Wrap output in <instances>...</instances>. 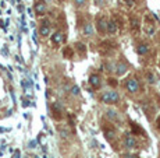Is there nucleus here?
Listing matches in <instances>:
<instances>
[{"label":"nucleus","instance_id":"nucleus-12","mask_svg":"<svg viewBox=\"0 0 160 158\" xmlns=\"http://www.w3.org/2000/svg\"><path fill=\"white\" fill-rule=\"evenodd\" d=\"M130 27H131V30L137 32V31L141 28V20L138 18V17H134V16L130 17Z\"/></svg>","mask_w":160,"mask_h":158},{"label":"nucleus","instance_id":"nucleus-4","mask_svg":"<svg viewBox=\"0 0 160 158\" xmlns=\"http://www.w3.org/2000/svg\"><path fill=\"white\" fill-rule=\"evenodd\" d=\"M106 118L110 120V122H116V123H121V116H120V112H117L116 109H106V112H105Z\"/></svg>","mask_w":160,"mask_h":158},{"label":"nucleus","instance_id":"nucleus-9","mask_svg":"<svg viewBox=\"0 0 160 158\" xmlns=\"http://www.w3.org/2000/svg\"><path fill=\"white\" fill-rule=\"evenodd\" d=\"M89 84H91L92 88H100L102 86V80H100V76L99 74H91L89 76Z\"/></svg>","mask_w":160,"mask_h":158},{"label":"nucleus","instance_id":"nucleus-3","mask_svg":"<svg viewBox=\"0 0 160 158\" xmlns=\"http://www.w3.org/2000/svg\"><path fill=\"white\" fill-rule=\"evenodd\" d=\"M103 134L107 138V141H113L117 137V130L110 125H103Z\"/></svg>","mask_w":160,"mask_h":158},{"label":"nucleus","instance_id":"nucleus-23","mask_svg":"<svg viewBox=\"0 0 160 158\" xmlns=\"http://www.w3.org/2000/svg\"><path fill=\"white\" fill-rule=\"evenodd\" d=\"M35 145H36V141H35V140H32V141L30 143V147L31 148H35Z\"/></svg>","mask_w":160,"mask_h":158},{"label":"nucleus","instance_id":"nucleus-25","mask_svg":"<svg viewBox=\"0 0 160 158\" xmlns=\"http://www.w3.org/2000/svg\"><path fill=\"white\" fill-rule=\"evenodd\" d=\"M156 127H157V129H159V130H160V118L157 119V122H156Z\"/></svg>","mask_w":160,"mask_h":158},{"label":"nucleus","instance_id":"nucleus-21","mask_svg":"<svg viewBox=\"0 0 160 158\" xmlns=\"http://www.w3.org/2000/svg\"><path fill=\"white\" fill-rule=\"evenodd\" d=\"M146 80H148V83H150V84H155V81H156V80H155V76L152 74V73H148L146 74Z\"/></svg>","mask_w":160,"mask_h":158},{"label":"nucleus","instance_id":"nucleus-2","mask_svg":"<svg viewBox=\"0 0 160 158\" xmlns=\"http://www.w3.org/2000/svg\"><path fill=\"white\" fill-rule=\"evenodd\" d=\"M124 88L127 90L128 94H137L141 90V86H139V81L134 77H128L127 80L124 81Z\"/></svg>","mask_w":160,"mask_h":158},{"label":"nucleus","instance_id":"nucleus-20","mask_svg":"<svg viewBox=\"0 0 160 158\" xmlns=\"http://www.w3.org/2000/svg\"><path fill=\"white\" fill-rule=\"evenodd\" d=\"M70 92H71V95L77 97V95H79V88L77 86H72L71 88H70Z\"/></svg>","mask_w":160,"mask_h":158},{"label":"nucleus","instance_id":"nucleus-16","mask_svg":"<svg viewBox=\"0 0 160 158\" xmlns=\"http://www.w3.org/2000/svg\"><path fill=\"white\" fill-rule=\"evenodd\" d=\"M75 49L78 50L81 56H82V55H85V52H86L85 45H84V43H81V42H77V43H75Z\"/></svg>","mask_w":160,"mask_h":158},{"label":"nucleus","instance_id":"nucleus-19","mask_svg":"<svg viewBox=\"0 0 160 158\" xmlns=\"http://www.w3.org/2000/svg\"><path fill=\"white\" fill-rule=\"evenodd\" d=\"M86 2H88V0H72V3L77 7H84L86 4Z\"/></svg>","mask_w":160,"mask_h":158},{"label":"nucleus","instance_id":"nucleus-27","mask_svg":"<svg viewBox=\"0 0 160 158\" xmlns=\"http://www.w3.org/2000/svg\"><path fill=\"white\" fill-rule=\"evenodd\" d=\"M59 2H63V0H59Z\"/></svg>","mask_w":160,"mask_h":158},{"label":"nucleus","instance_id":"nucleus-1","mask_svg":"<svg viewBox=\"0 0 160 158\" xmlns=\"http://www.w3.org/2000/svg\"><path fill=\"white\" fill-rule=\"evenodd\" d=\"M121 99L120 94L114 90H109V91H103L99 97V101L102 104H106V105H114V104H118Z\"/></svg>","mask_w":160,"mask_h":158},{"label":"nucleus","instance_id":"nucleus-22","mask_svg":"<svg viewBox=\"0 0 160 158\" xmlns=\"http://www.w3.org/2000/svg\"><path fill=\"white\" fill-rule=\"evenodd\" d=\"M64 55H65V57H71L72 56V49L70 48V46H67L64 49Z\"/></svg>","mask_w":160,"mask_h":158},{"label":"nucleus","instance_id":"nucleus-18","mask_svg":"<svg viewBox=\"0 0 160 158\" xmlns=\"http://www.w3.org/2000/svg\"><path fill=\"white\" fill-rule=\"evenodd\" d=\"M123 2H124V4L128 9H134L137 6V0H123Z\"/></svg>","mask_w":160,"mask_h":158},{"label":"nucleus","instance_id":"nucleus-11","mask_svg":"<svg viewBox=\"0 0 160 158\" xmlns=\"http://www.w3.org/2000/svg\"><path fill=\"white\" fill-rule=\"evenodd\" d=\"M118 31V24H117V20L113 18V20L107 21V32L109 34H116Z\"/></svg>","mask_w":160,"mask_h":158},{"label":"nucleus","instance_id":"nucleus-24","mask_svg":"<svg viewBox=\"0 0 160 158\" xmlns=\"http://www.w3.org/2000/svg\"><path fill=\"white\" fill-rule=\"evenodd\" d=\"M13 158H20V151H18V150L14 152V157H13Z\"/></svg>","mask_w":160,"mask_h":158},{"label":"nucleus","instance_id":"nucleus-15","mask_svg":"<svg viewBox=\"0 0 160 158\" xmlns=\"http://www.w3.org/2000/svg\"><path fill=\"white\" fill-rule=\"evenodd\" d=\"M148 52H149V45H148V43H139V45H138V53H139L141 56L146 55Z\"/></svg>","mask_w":160,"mask_h":158},{"label":"nucleus","instance_id":"nucleus-8","mask_svg":"<svg viewBox=\"0 0 160 158\" xmlns=\"http://www.w3.org/2000/svg\"><path fill=\"white\" fill-rule=\"evenodd\" d=\"M96 28L100 34H105L107 32V20L105 17H99L98 21H96Z\"/></svg>","mask_w":160,"mask_h":158},{"label":"nucleus","instance_id":"nucleus-14","mask_svg":"<svg viewBox=\"0 0 160 158\" xmlns=\"http://www.w3.org/2000/svg\"><path fill=\"white\" fill-rule=\"evenodd\" d=\"M93 27H92V24L91 23H86L85 25L82 27V34L85 36H93Z\"/></svg>","mask_w":160,"mask_h":158},{"label":"nucleus","instance_id":"nucleus-26","mask_svg":"<svg viewBox=\"0 0 160 158\" xmlns=\"http://www.w3.org/2000/svg\"><path fill=\"white\" fill-rule=\"evenodd\" d=\"M103 2H105V0H96V3H98V4H102Z\"/></svg>","mask_w":160,"mask_h":158},{"label":"nucleus","instance_id":"nucleus-6","mask_svg":"<svg viewBox=\"0 0 160 158\" xmlns=\"http://www.w3.org/2000/svg\"><path fill=\"white\" fill-rule=\"evenodd\" d=\"M113 72L116 73V76H123V74H125V73L128 72V66L125 64L124 62H118V63H116L114 64V70Z\"/></svg>","mask_w":160,"mask_h":158},{"label":"nucleus","instance_id":"nucleus-7","mask_svg":"<svg viewBox=\"0 0 160 158\" xmlns=\"http://www.w3.org/2000/svg\"><path fill=\"white\" fill-rule=\"evenodd\" d=\"M33 9H35V13H36V14L43 16V14L46 13V10H47V6H46V3L43 2V0H36Z\"/></svg>","mask_w":160,"mask_h":158},{"label":"nucleus","instance_id":"nucleus-10","mask_svg":"<svg viewBox=\"0 0 160 158\" xmlns=\"http://www.w3.org/2000/svg\"><path fill=\"white\" fill-rule=\"evenodd\" d=\"M64 41H65V35L61 31H57V32H54L52 35V42L54 43V45H60V43H63Z\"/></svg>","mask_w":160,"mask_h":158},{"label":"nucleus","instance_id":"nucleus-5","mask_svg":"<svg viewBox=\"0 0 160 158\" xmlns=\"http://www.w3.org/2000/svg\"><path fill=\"white\" fill-rule=\"evenodd\" d=\"M137 140L132 134H125L124 136V147L128 150H132V148H137Z\"/></svg>","mask_w":160,"mask_h":158},{"label":"nucleus","instance_id":"nucleus-17","mask_svg":"<svg viewBox=\"0 0 160 158\" xmlns=\"http://www.w3.org/2000/svg\"><path fill=\"white\" fill-rule=\"evenodd\" d=\"M145 32H146V35L152 36L155 34V24H146L145 25Z\"/></svg>","mask_w":160,"mask_h":158},{"label":"nucleus","instance_id":"nucleus-13","mask_svg":"<svg viewBox=\"0 0 160 158\" xmlns=\"http://www.w3.org/2000/svg\"><path fill=\"white\" fill-rule=\"evenodd\" d=\"M39 32H40V35H42V36H47L50 34V27H49V21H47V20H45L42 23Z\"/></svg>","mask_w":160,"mask_h":158}]
</instances>
